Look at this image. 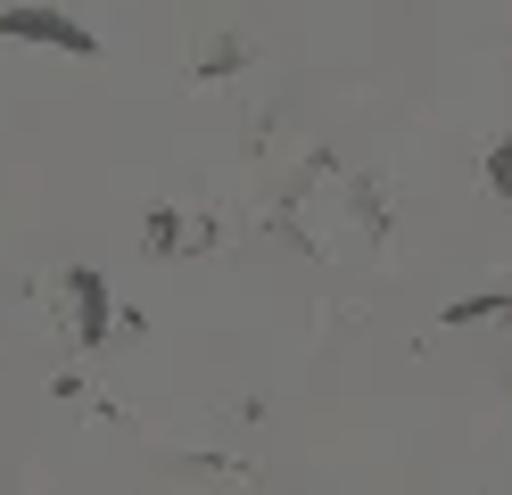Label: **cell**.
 I'll list each match as a JSON object with an SVG mask.
<instances>
[{
	"label": "cell",
	"instance_id": "cell-1",
	"mask_svg": "<svg viewBox=\"0 0 512 495\" xmlns=\"http://www.w3.org/2000/svg\"><path fill=\"white\" fill-rule=\"evenodd\" d=\"M0 33L9 42H34V50H67V58H100V33H83L67 9H34V0H17V9H0Z\"/></svg>",
	"mask_w": 512,
	"mask_h": 495
},
{
	"label": "cell",
	"instance_id": "cell-2",
	"mask_svg": "<svg viewBox=\"0 0 512 495\" xmlns=\"http://www.w3.org/2000/svg\"><path fill=\"white\" fill-rule=\"evenodd\" d=\"M67 297H75V339H83V347H108V281L91 273V264H75V273H67Z\"/></svg>",
	"mask_w": 512,
	"mask_h": 495
},
{
	"label": "cell",
	"instance_id": "cell-3",
	"mask_svg": "<svg viewBox=\"0 0 512 495\" xmlns=\"http://www.w3.org/2000/svg\"><path fill=\"white\" fill-rule=\"evenodd\" d=\"M488 314H512V289H479V297H463V306H446V330H471Z\"/></svg>",
	"mask_w": 512,
	"mask_h": 495
},
{
	"label": "cell",
	"instance_id": "cell-4",
	"mask_svg": "<svg viewBox=\"0 0 512 495\" xmlns=\"http://www.w3.org/2000/svg\"><path fill=\"white\" fill-rule=\"evenodd\" d=\"M174 240H182V223H174V215H166V207H157V215H149V256H166V248H174Z\"/></svg>",
	"mask_w": 512,
	"mask_h": 495
},
{
	"label": "cell",
	"instance_id": "cell-5",
	"mask_svg": "<svg viewBox=\"0 0 512 495\" xmlns=\"http://www.w3.org/2000/svg\"><path fill=\"white\" fill-rule=\"evenodd\" d=\"M488 182H496V190L512 198V149H488Z\"/></svg>",
	"mask_w": 512,
	"mask_h": 495
}]
</instances>
